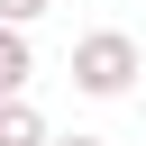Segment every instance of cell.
<instances>
[{
	"mask_svg": "<svg viewBox=\"0 0 146 146\" xmlns=\"http://www.w3.org/2000/svg\"><path fill=\"white\" fill-rule=\"evenodd\" d=\"M46 146H100V137H82V128H73V137H46Z\"/></svg>",
	"mask_w": 146,
	"mask_h": 146,
	"instance_id": "obj_5",
	"label": "cell"
},
{
	"mask_svg": "<svg viewBox=\"0 0 146 146\" xmlns=\"http://www.w3.org/2000/svg\"><path fill=\"white\" fill-rule=\"evenodd\" d=\"M55 128H46V110L27 100V91H0V146H46Z\"/></svg>",
	"mask_w": 146,
	"mask_h": 146,
	"instance_id": "obj_2",
	"label": "cell"
},
{
	"mask_svg": "<svg viewBox=\"0 0 146 146\" xmlns=\"http://www.w3.org/2000/svg\"><path fill=\"white\" fill-rule=\"evenodd\" d=\"M137 73H146V55H137L128 27H91V36L73 46V91H91V100H128Z\"/></svg>",
	"mask_w": 146,
	"mask_h": 146,
	"instance_id": "obj_1",
	"label": "cell"
},
{
	"mask_svg": "<svg viewBox=\"0 0 146 146\" xmlns=\"http://www.w3.org/2000/svg\"><path fill=\"white\" fill-rule=\"evenodd\" d=\"M27 73H36V55H27V27H18V18H0V91H27Z\"/></svg>",
	"mask_w": 146,
	"mask_h": 146,
	"instance_id": "obj_3",
	"label": "cell"
},
{
	"mask_svg": "<svg viewBox=\"0 0 146 146\" xmlns=\"http://www.w3.org/2000/svg\"><path fill=\"white\" fill-rule=\"evenodd\" d=\"M46 9H55V0H0V18H18V27H36Z\"/></svg>",
	"mask_w": 146,
	"mask_h": 146,
	"instance_id": "obj_4",
	"label": "cell"
}]
</instances>
